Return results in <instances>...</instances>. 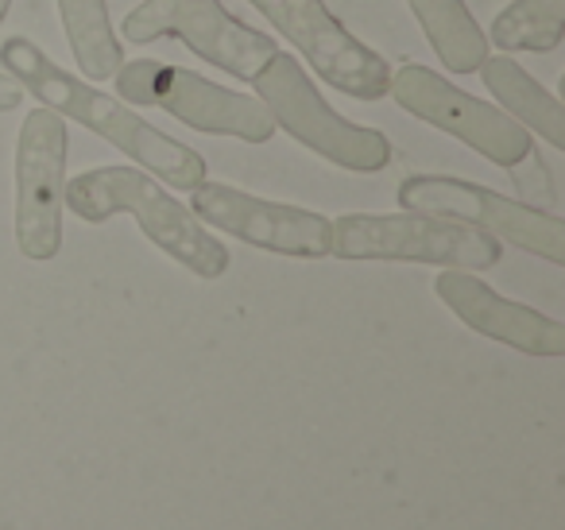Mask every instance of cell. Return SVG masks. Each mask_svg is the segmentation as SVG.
<instances>
[{"mask_svg":"<svg viewBox=\"0 0 565 530\" xmlns=\"http://www.w3.org/2000/svg\"><path fill=\"white\" fill-rule=\"evenodd\" d=\"M0 63H4V74H12L24 86V94H32L47 109H55L63 120H74V125L109 140L113 148L125 151L132 163H140L148 174L163 179L167 187L190 194L205 179V159L194 148L167 136L163 128L148 125L128 102L109 97L97 86H89V82L74 78L40 43L12 35V40L0 43Z\"/></svg>","mask_w":565,"mask_h":530,"instance_id":"6da1fadb","label":"cell"},{"mask_svg":"<svg viewBox=\"0 0 565 530\" xmlns=\"http://www.w3.org/2000/svg\"><path fill=\"white\" fill-rule=\"evenodd\" d=\"M66 210L89 225L128 213L159 252H167L198 279H221L233 264L228 248L213 233H205L190 205L174 202L156 174L136 167H94L78 179H66Z\"/></svg>","mask_w":565,"mask_h":530,"instance_id":"7a4b0ae2","label":"cell"},{"mask_svg":"<svg viewBox=\"0 0 565 530\" xmlns=\"http://www.w3.org/2000/svg\"><path fill=\"white\" fill-rule=\"evenodd\" d=\"M330 225V256L349 259V264L380 259V264H430L457 267V272H488L503 256V244L488 236L484 229L434 218V213H345Z\"/></svg>","mask_w":565,"mask_h":530,"instance_id":"3957f363","label":"cell"},{"mask_svg":"<svg viewBox=\"0 0 565 530\" xmlns=\"http://www.w3.org/2000/svg\"><path fill=\"white\" fill-rule=\"evenodd\" d=\"M252 86H256V97L264 102V109L271 113L275 128H282L307 151L322 156L326 163L356 174H376L392 163V140L380 128L353 125L349 117H341L318 94V86L307 78L299 59L275 51L256 71Z\"/></svg>","mask_w":565,"mask_h":530,"instance_id":"277c9868","label":"cell"},{"mask_svg":"<svg viewBox=\"0 0 565 530\" xmlns=\"http://www.w3.org/2000/svg\"><path fill=\"white\" fill-rule=\"evenodd\" d=\"M113 78L128 105L163 109L194 132L228 136V140L244 144H267L275 136L271 113L256 94H236V89H225L202 74L182 71V66L136 59V63H120Z\"/></svg>","mask_w":565,"mask_h":530,"instance_id":"5b68a950","label":"cell"},{"mask_svg":"<svg viewBox=\"0 0 565 530\" xmlns=\"http://www.w3.org/2000/svg\"><path fill=\"white\" fill-rule=\"evenodd\" d=\"M395 198L403 210L465 221V225L484 229L500 244L508 241L531 256H542L546 264H565V221L557 213L511 202L480 182L454 179V174H411L399 182Z\"/></svg>","mask_w":565,"mask_h":530,"instance_id":"8992f818","label":"cell"},{"mask_svg":"<svg viewBox=\"0 0 565 530\" xmlns=\"http://www.w3.org/2000/svg\"><path fill=\"white\" fill-rule=\"evenodd\" d=\"M128 43L148 47L156 40H179L217 71L252 82L275 55V40L244 24L221 0H140L120 24Z\"/></svg>","mask_w":565,"mask_h":530,"instance_id":"52a82bcc","label":"cell"},{"mask_svg":"<svg viewBox=\"0 0 565 530\" xmlns=\"http://www.w3.org/2000/svg\"><path fill=\"white\" fill-rule=\"evenodd\" d=\"M66 163L71 132L47 105H35L17 140V244L28 259L47 264L63 252Z\"/></svg>","mask_w":565,"mask_h":530,"instance_id":"ba28073f","label":"cell"},{"mask_svg":"<svg viewBox=\"0 0 565 530\" xmlns=\"http://www.w3.org/2000/svg\"><path fill=\"white\" fill-rule=\"evenodd\" d=\"M387 94L395 97V105L403 113H411L423 125L461 140L465 148H472L477 156H484L495 167H515L534 148V136L523 125H515L495 105L465 94L461 86L446 82L430 66L403 63L399 71H392Z\"/></svg>","mask_w":565,"mask_h":530,"instance_id":"9c48e42d","label":"cell"},{"mask_svg":"<svg viewBox=\"0 0 565 530\" xmlns=\"http://www.w3.org/2000/svg\"><path fill=\"white\" fill-rule=\"evenodd\" d=\"M252 9L287 35L295 51L315 66L326 86L356 97V102H380L392 86V66L384 55L361 43L330 9L326 0H248Z\"/></svg>","mask_w":565,"mask_h":530,"instance_id":"30bf717a","label":"cell"},{"mask_svg":"<svg viewBox=\"0 0 565 530\" xmlns=\"http://www.w3.org/2000/svg\"><path fill=\"white\" fill-rule=\"evenodd\" d=\"M190 213L202 225H213L217 233L236 236L252 248L275 252V256L295 259H322L330 256L333 225L326 213L307 210V205L271 202L256 198L248 190H236L228 182L202 179L190 190Z\"/></svg>","mask_w":565,"mask_h":530,"instance_id":"8fae6325","label":"cell"},{"mask_svg":"<svg viewBox=\"0 0 565 530\" xmlns=\"http://www.w3.org/2000/svg\"><path fill=\"white\" fill-rule=\"evenodd\" d=\"M434 295L480 337L519 349L526 357H562L565 352V326L557 318H546L534 306H523L515 298H503L477 279V272H457L441 267L434 279Z\"/></svg>","mask_w":565,"mask_h":530,"instance_id":"7c38bea8","label":"cell"},{"mask_svg":"<svg viewBox=\"0 0 565 530\" xmlns=\"http://www.w3.org/2000/svg\"><path fill=\"white\" fill-rule=\"evenodd\" d=\"M480 78H484L488 94L495 97V105H500L515 125L542 136L550 148L565 151V109L539 78H531L511 55H488L484 63H480Z\"/></svg>","mask_w":565,"mask_h":530,"instance_id":"4fadbf2b","label":"cell"},{"mask_svg":"<svg viewBox=\"0 0 565 530\" xmlns=\"http://www.w3.org/2000/svg\"><path fill=\"white\" fill-rule=\"evenodd\" d=\"M407 4L415 12L418 28H423L426 43L434 47V55L441 59L446 71L454 74L480 71L492 43L480 32L472 12L465 9V0H407Z\"/></svg>","mask_w":565,"mask_h":530,"instance_id":"5bb4252c","label":"cell"},{"mask_svg":"<svg viewBox=\"0 0 565 530\" xmlns=\"http://www.w3.org/2000/svg\"><path fill=\"white\" fill-rule=\"evenodd\" d=\"M58 17H63V32L71 43V55L86 82H105L120 71L125 51L113 32L109 4L105 0H55Z\"/></svg>","mask_w":565,"mask_h":530,"instance_id":"9a60e30c","label":"cell"},{"mask_svg":"<svg viewBox=\"0 0 565 530\" xmlns=\"http://www.w3.org/2000/svg\"><path fill=\"white\" fill-rule=\"evenodd\" d=\"M565 40V0H511L495 12L488 43L503 55H550Z\"/></svg>","mask_w":565,"mask_h":530,"instance_id":"2e32d148","label":"cell"},{"mask_svg":"<svg viewBox=\"0 0 565 530\" xmlns=\"http://www.w3.org/2000/svg\"><path fill=\"white\" fill-rule=\"evenodd\" d=\"M511 171V182L519 190V202L534 205V210H554L557 205V187H554V174H550L546 159L539 156V148H531Z\"/></svg>","mask_w":565,"mask_h":530,"instance_id":"e0dca14e","label":"cell"},{"mask_svg":"<svg viewBox=\"0 0 565 530\" xmlns=\"http://www.w3.org/2000/svg\"><path fill=\"white\" fill-rule=\"evenodd\" d=\"M20 102H24V86L12 74H0V113L20 109Z\"/></svg>","mask_w":565,"mask_h":530,"instance_id":"ac0fdd59","label":"cell"},{"mask_svg":"<svg viewBox=\"0 0 565 530\" xmlns=\"http://www.w3.org/2000/svg\"><path fill=\"white\" fill-rule=\"evenodd\" d=\"M9 9H12V0H0V24H4V17H9Z\"/></svg>","mask_w":565,"mask_h":530,"instance_id":"d6986e66","label":"cell"}]
</instances>
